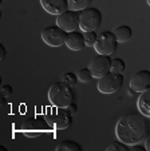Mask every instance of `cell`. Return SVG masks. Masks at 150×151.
<instances>
[{
  "instance_id": "8992f818",
  "label": "cell",
  "mask_w": 150,
  "mask_h": 151,
  "mask_svg": "<svg viewBox=\"0 0 150 151\" xmlns=\"http://www.w3.org/2000/svg\"><path fill=\"white\" fill-rule=\"evenodd\" d=\"M102 23V14L98 8L88 7V8L80 11V24L79 28L83 32L95 31Z\"/></svg>"
},
{
  "instance_id": "d4e9b609",
  "label": "cell",
  "mask_w": 150,
  "mask_h": 151,
  "mask_svg": "<svg viewBox=\"0 0 150 151\" xmlns=\"http://www.w3.org/2000/svg\"><path fill=\"white\" fill-rule=\"evenodd\" d=\"M130 150H138V151H145V150H146V147H145V146H139L138 143H136V145H131V146H130Z\"/></svg>"
},
{
  "instance_id": "3957f363",
  "label": "cell",
  "mask_w": 150,
  "mask_h": 151,
  "mask_svg": "<svg viewBox=\"0 0 150 151\" xmlns=\"http://www.w3.org/2000/svg\"><path fill=\"white\" fill-rule=\"evenodd\" d=\"M52 128L54 127L48 123V120L46 118H38V116L26 118L19 124V130L28 138H35L38 135L43 134V132L51 131Z\"/></svg>"
},
{
  "instance_id": "277c9868",
  "label": "cell",
  "mask_w": 150,
  "mask_h": 151,
  "mask_svg": "<svg viewBox=\"0 0 150 151\" xmlns=\"http://www.w3.org/2000/svg\"><path fill=\"white\" fill-rule=\"evenodd\" d=\"M46 119L55 130H64L70 127L72 122V114L67 109L52 106V107H48L46 111Z\"/></svg>"
},
{
  "instance_id": "30bf717a",
  "label": "cell",
  "mask_w": 150,
  "mask_h": 151,
  "mask_svg": "<svg viewBox=\"0 0 150 151\" xmlns=\"http://www.w3.org/2000/svg\"><path fill=\"white\" fill-rule=\"evenodd\" d=\"M111 58L110 55H101L98 54L96 56H94L91 59L88 68L91 70L94 78H101L103 75H106L107 72L111 71Z\"/></svg>"
},
{
  "instance_id": "ba28073f",
  "label": "cell",
  "mask_w": 150,
  "mask_h": 151,
  "mask_svg": "<svg viewBox=\"0 0 150 151\" xmlns=\"http://www.w3.org/2000/svg\"><path fill=\"white\" fill-rule=\"evenodd\" d=\"M68 32H66L63 28H60L59 26H50L46 27L42 31V39L46 44L51 47H60L63 44H66Z\"/></svg>"
},
{
  "instance_id": "2e32d148",
  "label": "cell",
  "mask_w": 150,
  "mask_h": 151,
  "mask_svg": "<svg viewBox=\"0 0 150 151\" xmlns=\"http://www.w3.org/2000/svg\"><path fill=\"white\" fill-rule=\"evenodd\" d=\"M57 151H82V146L72 140H62L59 145L55 147Z\"/></svg>"
},
{
  "instance_id": "7402d4cb",
  "label": "cell",
  "mask_w": 150,
  "mask_h": 151,
  "mask_svg": "<svg viewBox=\"0 0 150 151\" xmlns=\"http://www.w3.org/2000/svg\"><path fill=\"white\" fill-rule=\"evenodd\" d=\"M77 79H78V76L75 74H72V72H66L64 75H63V82H66V83H68L70 86H75L77 84Z\"/></svg>"
},
{
  "instance_id": "5bb4252c",
  "label": "cell",
  "mask_w": 150,
  "mask_h": 151,
  "mask_svg": "<svg viewBox=\"0 0 150 151\" xmlns=\"http://www.w3.org/2000/svg\"><path fill=\"white\" fill-rule=\"evenodd\" d=\"M137 106H138L139 112L143 116L150 118V88L141 92V95L138 98V102H137Z\"/></svg>"
},
{
  "instance_id": "83f0119b",
  "label": "cell",
  "mask_w": 150,
  "mask_h": 151,
  "mask_svg": "<svg viewBox=\"0 0 150 151\" xmlns=\"http://www.w3.org/2000/svg\"><path fill=\"white\" fill-rule=\"evenodd\" d=\"M146 3H147V4H149V6H150V0H146Z\"/></svg>"
},
{
  "instance_id": "ffe728a7",
  "label": "cell",
  "mask_w": 150,
  "mask_h": 151,
  "mask_svg": "<svg viewBox=\"0 0 150 151\" xmlns=\"http://www.w3.org/2000/svg\"><path fill=\"white\" fill-rule=\"evenodd\" d=\"M106 150L107 151H111V150H117V151H129L130 150V145H126V143L121 142V140H118V142H113L111 145H109L107 147H106Z\"/></svg>"
},
{
  "instance_id": "4fadbf2b",
  "label": "cell",
  "mask_w": 150,
  "mask_h": 151,
  "mask_svg": "<svg viewBox=\"0 0 150 151\" xmlns=\"http://www.w3.org/2000/svg\"><path fill=\"white\" fill-rule=\"evenodd\" d=\"M66 46L70 50H72V51H82L86 47L85 32H78V31L68 32L67 40H66Z\"/></svg>"
},
{
  "instance_id": "7a4b0ae2",
  "label": "cell",
  "mask_w": 150,
  "mask_h": 151,
  "mask_svg": "<svg viewBox=\"0 0 150 151\" xmlns=\"http://www.w3.org/2000/svg\"><path fill=\"white\" fill-rule=\"evenodd\" d=\"M74 98H75V94H74L72 86L63 80L54 83L48 90V99L52 106H57V107L67 109L74 102Z\"/></svg>"
},
{
  "instance_id": "603a6c76",
  "label": "cell",
  "mask_w": 150,
  "mask_h": 151,
  "mask_svg": "<svg viewBox=\"0 0 150 151\" xmlns=\"http://www.w3.org/2000/svg\"><path fill=\"white\" fill-rule=\"evenodd\" d=\"M11 94H12V87H11V86L6 84V86H3V87H1V95H3L4 99H6V98H8Z\"/></svg>"
},
{
  "instance_id": "44dd1931",
  "label": "cell",
  "mask_w": 150,
  "mask_h": 151,
  "mask_svg": "<svg viewBox=\"0 0 150 151\" xmlns=\"http://www.w3.org/2000/svg\"><path fill=\"white\" fill-rule=\"evenodd\" d=\"M96 39H98V35H96L95 31H87V32H85L86 46L94 47V46H95V43H96Z\"/></svg>"
},
{
  "instance_id": "d6986e66",
  "label": "cell",
  "mask_w": 150,
  "mask_h": 151,
  "mask_svg": "<svg viewBox=\"0 0 150 151\" xmlns=\"http://www.w3.org/2000/svg\"><path fill=\"white\" fill-rule=\"evenodd\" d=\"M125 68H126V64L122 59L117 58V59H113L111 60V71L113 72H117V74H123Z\"/></svg>"
},
{
  "instance_id": "9c48e42d",
  "label": "cell",
  "mask_w": 150,
  "mask_h": 151,
  "mask_svg": "<svg viewBox=\"0 0 150 151\" xmlns=\"http://www.w3.org/2000/svg\"><path fill=\"white\" fill-rule=\"evenodd\" d=\"M57 24L63 28L66 32H72L79 28L80 24V12L74 11V9H67L57 16Z\"/></svg>"
},
{
  "instance_id": "5b68a950",
  "label": "cell",
  "mask_w": 150,
  "mask_h": 151,
  "mask_svg": "<svg viewBox=\"0 0 150 151\" xmlns=\"http://www.w3.org/2000/svg\"><path fill=\"white\" fill-rule=\"evenodd\" d=\"M123 84V74H117V72H107L106 75L98 78V91L102 94H114L117 92Z\"/></svg>"
},
{
  "instance_id": "4316f807",
  "label": "cell",
  "mask_w": 150,
  "mask_h": 151,
  "mask_svg": "<svg viewBox=\"0 0 150 151\" xmlns=\"http://www.w3.org/2000/svg\"><path fill=\"white\" fill-rule=\"evenodd\" d=\"M145 147H146L147 151H150V135L146 137V139H145Z\"/></svg>"
},
{
  "instance_id": "8fae6325",
  "label": "cell",
  "mask_w": 150,
  "mask_h": 151,
  "mask_svg": "<svg viewBox=\"0 0 150 151\" xmlns=\"http://www.w3.org/2000/svg\"><path fill=\"white\" fill-rule=\"evenodd\" d=\"M129 87L134 92H143L150 88V71L149 70H141L131 76L129 82Z\"/></svg>"
},
{
  "instance_id": "ac0fdd59",
  "label": "cell",
  "mask_w": 150,
  "mask_h": 151,
  "mask_svg": "<svg viewBox=\"0 0 150 151\" xmlns=\"http://www.w3.org/2000/svg\"><path fill=\"white\" fill-rule=\"evenodd\" d=\"M94 78L93 72H91V70L88 68V67H85V68H80L79 72H78V79L80 80V82L83 83H88L91 82V79Z\"/></svg>"
},
{
  "instance_id": "484cf974",
  "label": "cell",
  "mask_w": 150,
  "mask_h": 151,
  "mask_svg": "<svg viewBox=\"0 0 150 151\" xmlns=\"http://www.w3.org/2000/svg\"><path fill=\"white\" fill-rule=\"evenodd\" d=\"M6 52H7L6 51V47H4L3 44H0V59H1V60L6 58Z\"/></svg>"
},
{
  "instance_id": "6da1fadb",
  "label": "cell",
  "mask_w": 150,
  "mask_h": 151,
  "mask_svg": "<svg viewBox=\"0 0 150 151\" xmlns=\"http://www.w3.org/2000/svg\"><path fill=\"white\" fill-rule=\"evenodd\" d=\"M146 122L137 114H126L115 124V137L126 145H136L146 139Z\"/></svg>"
},
{
  "instance_id": "9a60e30c",
  "label": "cell",
  "mask_w": 150,
  "mask_h": 151,
  "mask_svg": "<svg viewBox=\"0 0 150 151\" xmlns=\"http://www.w3.org/2000/svg\"><path fill=\"white\" fill-rule=\"evenodd\" d=\"M113 32H114V35H115L117 40H118V43L128 42V40H130V37L133 36V29L129 26H119V27H117Z\"/></svg>"
},
{
  "instance_id": "7c38bea8",
  "label": "cell",
  "mask_w": 150,
  "mask_h": 151,
  "mask_svg": "<svg viewBox=\"0 0 150 151\" xmlns=\"http://www.w3.org/2000/svg\"><path fill=\"white\" fill-rule=\"evenodd\" d=\"M40 4L51 15H60L62 12L67 11L68 8V0H40Z\"/></svg>"
},
{
  "instance_id": "52a82bcc",
  "label": "cell",
  "mask_w": 150,
  "mask_h": 151,
  "mask_svg": "<svg viewBox=\"0 0 150 151\" xmlns=\"http://www.w3.org/2000/svg\"><path fill=\"white\" fill-rule=\"evenodd\" d=\"M118 46V40H117L115 35L113 31H103L98 35V39L94 48H95L96 54L101 55H111L117 50Z\"/></svg>"
},
{
  "instance_id": "cb8c5ba5",
  "label": "cell",
  "mask_w": 150,
  "mask_h": 151,
  "mask_svg": "<svg viewBox=\"0 0 150 151\" xmlns=\"http://www.w3.org/2000/svg\"><path fill=\"white\" fill-rule=\"evenodd\" d=\"M67 110H68V111H70L71 112V114H75V112H77L78 111V106L77 104H75V103H71V104L70 106H68V107H67Z\"/></svg>"
},
{
  "instance_id": "e0dca14e",
  "label": "cell",
  "mask_w": 150,
  "mask_h": 151,
  "mask_svg": "<svg viewBox=\"0 0 150 151\" xmlns=\"http://www.w3.org/2000/svg\"><path fill=\"white\" fill-rule=\"evenodd\" d=\"M93 3V0H68V8L74 11H83L88 8V6Z\"/></svg>"
}]
</instances>
